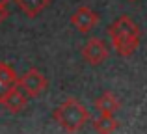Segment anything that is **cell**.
Wrapping results in <instances>:
<instances>
[{"mask_svg": "<svg viewBox=\"0 0 147 134\" xmlns=\"http://www.w3.org/2000/svg\"><path fill=\"white\" fill-rule=\"evenodd\" d=\"M108 36L112 47L119 56H132L140 47V28L129 15H121L115 19L108 26Z\"/></svg>", "mask_w": 147, "mask_h": 134, "instance_id": "obj_1", "label": "cell"}, {"mask_svg": "<svg viewBox=\"0 0 147 134\" xmlns=\"http://www.w3.org/2000/svg\"><path fill=\"white\" fill-rule=\"evenodd\" d=\"M52 117L56 119V123L63 131L78 132L86 125V121L90 119V112L86 110V106L80 101H76V99H65L60 106H56V110L52 112Z\"/></svg>", "mask_w": 147, "mask_h": 134, "instance_id": "obj_2", "label": "cell"}, {"mask_svg": "<svg viewBox=\"0 0 147 134\" xmlns=\"http://www.w3.org/2000/svg\"><path fill=\"white\" fill-rule=\"evenodd\" d=\"M17 86L21 88L28 97H39V95L47 90L49 82H47V76H45L39 69H30V71H26L22 76H19Z\"/></svg>", "mask_w": 147, "mask_h": 134, "instance_id": "obj_3", "label": "cell"}, {"mask_svg": "<svg viewBox=\"0 0 147 134\" xmlns=\"http://www.w3.org/2000/svg\"><path fill=\"white\" fill-rule=\"evenodd\" d=\"M82 56L90 65H100V63H104L108 60L110 51H108L106 43L100 37H91L82 47Z\"/></svg>", "mask_w": 147, "mask_h": 134, "instance_id": "obj_4", "label": "cell"}, {"mask_svg": "<svg viewBox=\"0 0 147 134\" xmlns=\"http://www.w3.org/2000/svg\"><path fill=\"white\" fill-rule=\"evenodd\" d=\"M97 22H99V15L88 6H80L78 9L71 15V24L82 34L91 32Z\"/></svg>", "mask_w": 147, "mask_h": 134, "instance_id": "obj_5", "label": "cell"}, {"mask_svg": "<svg viewBox=\"0 0 147 134\" xmlns=\"http://www.w3.org/2000/svg\"><path fill=\"white\" fill-rule=\"evenodd\" d=\"M26 102H28V95H26L19 86H15V88H11L9 93L2 99V102H0V104H2L7 112L19 114V112H22V110L26 108Z\"/></svg>", "mask_w": 147, "mask_h": 134, "instance_id": "obj_6", "label": "cell"}, {"mask_svg": "<svg viewBox=\"0 0 147 134\" xmlns=\"http://www.w3.org/2000/svg\"><path fill=\"white\" fill-rule=\"evenodd\" d=\"M119 108H121L119 99L114 93H110V91H104L100 97L95 99V110L99 114H115Z\"/></svg>", "mask_w": 147, "mask_h": 134, "instance_id": "obj_7", "label": "cell"}, {"mask_svg": "<svg viewBox=\"0 0 147 134\" xmlns=\"http://www.w3.org/2000/svg\"><path fill=\"white\" fill-rule=\"evenodd\" d=\"M15 4L19 6V9H21L26 17L34 19L50 6V0H15Z\"/></svg>", "mask_w": 147, "mask_h": 134, "instance_id": "obj_8", "label": "cell"}, {"mask_svg": "<svg viewBox=\"0 0 147 134\" xmlns=\"http://www.w3.org/2000/svg\"><path fill=\"white\" fill-rule=\"evenodd\" d=\"M119 127V121L115 119L114 114H100L93 121V129L97 134H114Z\"/></svg>", "mask_w": 147, "mask_h": 134, "instance_id": "obj_9", "label": "cell"}, {"mask_svg": "<svg viewBox=\"0 0 147 134\" xmlns=\"http://www.w3.org/2000/svg\"><path fill=\"white\" fill-rule=\"evenodd\" d=\"M0 80H4L9 86H17V82H19V76L15 73V69L6 62H0Z\"/></svg>", "mask_w": 147, "mask_h": 134, "instance_id": "obj_10", "label": "cell"}, {"mask_svg": "<svg viewBox=\"0 0 147 134\" xmlns=\"http://www.w3.org/2000/svg\"><path fill=\"white\" fill-rule=\"evenodd\" d=\"M11 88H15V86H9V84H6L4 80H0V102H2V99L6 97L7 93H9Z\"/></svg>", "mask_w": 147, "mask_h": 134, "instance_id": "obj_11", "label": "cell"}, {"mask_svg": "<svg viewBox=\"0 0 147 134\" xmlns=\"http://www.w3.org/2000/svg\"><path fill=\"white\" fill-rule=\"evenodd\" d=\"M7 15H9V13H7V7L0 6V24H2V22H4V21L7 19Z\"/></svg>", "mask_w": 147, "mask_h": 134, "instance_id": "obj_12", "label": "cell"}, {"mask_svg": "<svg viewBox=\"0 0 147 134\" xmlns=\"http://www.w3.org/2000/svg\"><path fill=\"white\" fill-rule=\"evenodd\" d=\"M7 4H9V0H0V6H4V7H7Z\"/></svg>", "mask_w": 147, "mask_h": 134, "instance_id": "obj_13", "label": "cell"}, {"mask_svg": "<svg viewBox=\"0 0 147 134\" xmlns=\"http://www.w3.org/2000/svg\"><path fill=\"white\" fill-rule=\"evenodd\" d=\"M130 2H132V0H130Z\"/></svg>", "mask_w": 147, "mask_h": 134, "instance_id": "obj_14", "label": "cell"}]
</instances>
